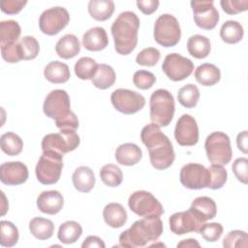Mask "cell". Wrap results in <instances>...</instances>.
Wrapping results in <instances>:
<instances>
[{
  "mask_svg": "<svg viewBox=\"0 0 248 248\" xmlns=\"http://www.w3.org/2000/svg\"><path fill=\"white\" fill-rule=\"evenodd\" d=\"M140 140L148 149L153 168L166 170L172 165L175 159L172 143L159 126L153 123L145 125L140 132Z\"/></svg>",
  "mask_w": 248,
  "mask_h": 248,
  "instance_id": "1",
  "label": "cell"
},
{
  "mask_svg": "<svg viewBox=\"0 0 248 248\" xmlns=\"http://www.w3.org/2000/svg\"><path fill=\"white\" fill-rule=\"evenodd\" d=\"M140 23L138 16L130 11L119 14L112 22L110 30L117 53L128 55L136 48Z\"/></svg>",
  "mask_w": 248,
  "mask_h": 248,
  "instance_id": "2",
  "label": "cell"
},
{
  "mask_svg": "<svg viewBox=\"0 0 248 248\" xmlns=\"http://www.w3.org/2000/svg\"><path fill=\"white\" fill-rule=\"evenodd\" d=\"M163 222L160 217H143L136 221L128 230L119 235L120 247H143L150 241L157 240L163 232Z\"/></svg>",
  "mask_w": 248,
  "mask_h": 248,
  "instance_id": "3",
  "label": "cell"
},
{
  "mask_svg": "<svg viewBox=\"0 0 248 248\" xmlns=\"http://www.w3.org/2000/svg\"><path fill=\"white\" fill-rule=\"evenodd\" d=\"M150 119L153 124L159 127L168 126L174 115L175 106L173 96L167 89H157L149 101Z\"/></svg>",
  "mask_w": 248,
  "mask_h": 248,
  "instance_id": "4",
  "label": "cell"
},
{
  "mask_svg": "<svg viewBox=\"0 0 248 248\" xmlns=\"http://www.w3.org/2000/svg\"><path fill=\"white\" fill-rule=\"evenodd\" d=\"M63 169V155L53 150H45L36 165V176L44 185L56 183Z\"/></svg>",
  "mask_w": 248,
  "mask_h": 248,
  "instance_id": "5",
  "label": "cell"
},
{
  "mask_svg": "<svg viewBox=\"0 0 248 248\" xmlns=\"http://www.w3.org/2000/svg\"><path fill=\"white\" fill-rule=\"evenodd\" d=\"M204 148L207 159L212 165L224 166L231 162L232 150L231 140L227 134L223 132H213L207 136Z\"/></svg>",
  "mask_w": 248,
  "mask_h": 248,
  "instance_id": "6",
  "label": "cell"
},
{
  "mask_svg": "<svg viewBox=\"0 0 248 248\" xmlns=\"http://www.w3.org/2000/svg\"><path fill=\"white\" fill-rule=\"evenodd\" d=\"M153 36L155 41L162 46H174L181 38V29L178 20L170 14L161 15L154 23Z\"/></svg>",
  "mask_w": 248,
  "mask_h": 248,
  "instance_id": "7",
  "label": "cell"
},
{
  "mask_svg": "<svg viewBox=\"0 0 248 248\" xmlns=\"http://www.w3.org/2000/svg\"><path fill=\"white\" fill-rule=\"evenodd\" d=\"M80 143L76 130L62 129L58 133L46 135L42 140V149L53 150L62 155L75 150Z\"/></svg>",
  "mask_w": 248,
  "mask_h": 248,
  "instance_id": "8",
  "label": "cell"
},
{
  "mask_svg": "<svg viewBox=\"0 0 248 248\" xmlns=\"http://www.w3.org/2000/svg\"><path fill=\"white\" fill-rule=\"evenodd\" d=\"M128 205L134 213L140 217H160L164 213L160 202L150 192L144 190L131 194Z\"/></svg>",
  "mask_w": 248,
  "mask_h": 248,
  "instance_id": "9",
  "label": "cell"
},
{
  "mask_svg": "<svg viewBox=\"0 0 248 248\" xmlns=\"http://www.w3.org/2000/svg\"><path fill=\"white\" fill-rule=\"evenodd\" d=\"M43 110L47 117L53 119L55 122L68 117L73 112L71 110L70 97L68 93L62 89L50 91L45 99Z\"/></svg>",
  "mask_w": 248,
  "mask_h": 248,
  "instance_id": "10",
  "label": "cell"
},
{
  "mask_svg": "<svg viewBox=\"0 0 248 248\" xmlns=\"http://www.w3.org/2000/svg\"><path fill=\"white\" fill-rule=\"evenodd\" d=\"M70 21V15L63 7L49 8L42 13L39 18L40 30L48 36L62 31Z\"/></svg>",
  "mask_w": 248,
  "mask_h": 248,
  "instance_id": "11",
  "label": "cell"
},
{
  "mask_svg": "<svg viewBox=\"0 0 248 248\" xmlns=\"http://www.w3.org/2000/svg\"><path fill=\"white\" fill-rule=\"evenodd\" d=\"M110 101L116 110L124 114H134L145 105L144 97L133 90L119 88L111 93Z\"/></svg>",
  "mask_w": 248,
  "mask_h": 248,
  "instance_id": "12",
  "label": "cell"
},
{
  "mask_svg": "<svg viewBox=\"0 0 248 248\" xmlns=\"http://www.w3.org/2000/svg\"><path fill=\"white\" fill-rule=\"evenodd\" d=\"M162 70L170 79L180 81L193 73L194 63L178 53H170L164 59Z\"/></svg>",
  "mask_w": 248,
  "mask_h": 248,
  "instance_id": "13",
  "label": "cell"
},
{
  "mask_svg": "<svg viewBox=\"0 0 248 248\" xmlns=\"http://www.w3.org/2000/svg\"><path fill=\"white\" fill-rule=\"evenodd\" d=\"M191 7L197 26L204 30L215 28L220 16L212 0H193Z\"/></svg>",
  "mask_w": 248,
  "mask_h": 248,
  "instance_id": "14",
  "label": "cell"
},
{
  "mask_svg": "<svg viewBox=\"0 0 248 248\" xmlns=\"http://www.w3.org/2000/svg\"><path fill=\"white\" fill-rule=\"evenodd\" d=\"M179 179L184 187L191 190L207 188L208 170L201 164L189 163L181 168Z\"/></svg>",
  "mask_w": 248,
  "mask_h": 248,
  "instance_id": "15",
  "label": "cell"
},
{
  "mask_svg": "<svg viewBox=\"0 0 248 248\" xmlns=\"http://www.w3.org/2000/svg\"><path fill=\"white\" fill-rule=\"evenodd\" d=\"M174 138L181 146H193L199 141V128L196 119L190 114L181 115L174 128Z\"/></svg>",
  "mask_w": 248,
  "mask_h": 248,
  "instance_id": "16",
  "label": "cell"
},
{
  "mask_svg": "<svg viewBox=\"0 0 248 248\" xmlns=\"http://www.w3.org/2000/svg\"><path fill=\"white\" fill-rule=\"evenodd\" d=\"M169 224L171 232L181 235L188 232H199L203 222L189 208L186 211L173 213L169 219Z\"/></svg>",
  "mask_w": 248,
  "mask_h": 248,
  "instance_id": "17",
  "label": "cell"
},
{
  "mask_svg": "<svg viewBox=\"0 0 248 248\" xmlns=\"http://www.w3.org/2000/svg\"><path fill=\"white\" fill-rule=\"evenodd\" d=\"M28 178V169L23 163L6 162L0 166V180L6 185H19Z\"/></svg>",
  "mask_w": 248,
  "mask_h": 248,
  "instance_id": "18",
  "label": "cell"
},
{
  "mask_svg": "<svg viewBox=\"0 0 248 248\" xmlns=\"http://www.w3.org/2000/svg\"><path fill=\"white\" fill-rule=\"evenodd\" d=\"M64 198L60 192L49 190L42 192L37 199V206L43 213L54 215L57 214L63 207Z\"/></svg>",
  "mask_w": 248,
  "mask_h": 248,
  "instance_id": "19",
  "label": "cell"
},
{
  "mask_svg": "<svg viewBox=\"0 0 248 248\" xmlns=\"http://www.w3.org/2000/svg\"><path fill=\"white\" fill-rule=\"evenodd\" d=\"M83 46L90 51H100L108 45V38L103 27L96 26L87 30L82 36Z\"/></svg>",
  "mask_w": 248,
  "mask_h": 248,
  "instance_id": "20",
  "label": "cell"
},
{
  "mask_svg": "<svg viewBox=\"0 0 248 248\" xmlns=\"http://www.w3.org/2000/svg\"><path fill=\"white\" fill-rule=\"evenodd\" d=\"M142 158L141 149L135 143L126 142L120 144L115 150V159L123 166H134Z\"/></svg>",
  "mask_w": 248,
  "mask_h": 248,
  "instance_id": "21",
  "label": "cell"
},
{
  "mask_svg": "<svg viewBox=\"0 0 248 248\" xmlns=\"http://www.w3.org/2000/svg\"><path fill=\"white\" fill-rule=\"evenodd\" d=\"M190 209L203 223L207 220L213 219L217 213V206L215 202L211 198L205 196L196 198L192 202Z\"/></svg>",
  "mask_w": 248,
  "mask_h": 248,
  "instance_id": "22",
  "label": "cell"
},
{
  "mask_svg": "<svg viewBox=\"0 0 248 248\" xmlns=\"http://www.w3.org/2000/svg\"><path fill=\"white\" fill-rule=\"evenodd\" d=\"M72 181L74 187L78 191L81 193H88L94 188L96 178L93 170L90 168L86 166H80L74 171L72 175Z\"/></svg>",
  "mask_w": 248,
  "mask_h": 248,
  "instance_id": "23",
  "label": "cell"
},
{
  "mask_svg": "<svg viewBox=\"0 0 248 248\" xmlns=\"http://www.w3.org/2000/svg\"><path fill=\"white\" fill-rule=\"evenodd\" d=\"M103 217L107 225L113 229L121 228L127 222V211L122 204L110 202L103 210Z\"/></svg>",
  "mask_w": 248,
  "mask_h": 248,
  "instance_id": "24",
  "label": "cell"
},
{
  "mask_svg": "<svg viewBox=\"0 0 248 248\" xmlns=\"http://www.w3.org/2000/svg\"><path fill=\"white\" fill-rule=\"evenodd\" d=\"M55 51L63 59L73 58L80 51L79 40L74 34H66L56 43Z\"/></svg>",
  "mask_w": 248,
  "mask_h": 248,
  "instance_id": "25",
  "label": "cell"
},
{
  "mask_svg": "<svg viewBox=\"0 0 248 248\" xmlns=\"http://www.w3.org/2000/svg\"><path fill=\"white\" fill-rule=\"evenodd\" d=\"M44 76L49 82L58 84L68 81L71 78V73L67 64L55 60L46 66Z\"/></svg>",
  "mask_w": 248,
  "mask_h": 248,
  "instance_id": "26",
  "label": "cell"
},
{
  "mask_svg": "<svg viewBox=\"0 0 248 248\" xmlns=\"http://www.w3.org/2000/svg\"><path fill=\"white\" fill-rule=\"evenodd\" d=\"M196 80L203 86H212L221 78L220 69L214 64L203 63L195 70Z\"/></svg>",
  "mask_w": 248,
  "mask_h": 248,
  "instance_id": "27",
  "label": "cell"
},
{
  "mask_svg": "<svg viewBox=\"0 0 248 248\" xmlns=\"http://www.w3.org/2000/svg\"><path fill=\"white\" fill-rule=\"evenodd\" d=\"M116 75L113 68L108 64H98L95 75L91 78L93 85L99 89H108L115 82Z\"/></svg>",
  "mask_w": 248,
  "mask_h": 248,
  "instance_id": "28",
  "label": "cell"
},
{
  "mask_svg": "<svg viewBox=\"0 0 248 248\" xmlns=\"http://www.w3.org/2000/svg\"><path fill=\"white\" fill-rule=\"evenodd\" d=\"M210 41L202 35H193L187 41V49L190 55L198 59H203L210 52Z\"/></svg>",
  "mask_w": 248,
  "mask_h": 248,
  "instance_id": "29",
  "label": "cell"
},
{
  "mask_svg": "<svg viewBox=\"0 0 248 248\" xmlns=\"http://www.w3.org/2000/svg\"><path fill=\"white\" fill-rule=\"evenodd\" d=\"M114 12V3L111 0H91L88 2V13L95 20L105 21Z\"/></svg>",
  "mask_w": 248,
  "mask_h": 248,
  "instance_id": "30",
  "label": "cell"
},
{
  "mask_svg": "<svg viewBox=\"0 0 248 248\" xmlns=\"http://www.w3.org/2000/svg\"><path fill=\"white\" fill-rule=\"evenodd\" d=\"M30 232L39 240H46L52 236L54 224L51 220L43 217H34L29 222Z\"/></svg>",
  "mask_w": 248,
  "mask_h": 248,
  "instance_id": "31",
  "label": "cell"
},
{
  "mask_svg": "<svg viewBox=\"0 0 248 248\" xmlns=\"http://www.w3.org/2000/svg\"><path fill=\"white\" fill-rule=\"evenodd\" d=\"M82 234L81 226L76 221H66L60 225L57 237L64 244L75 243Z\"/></svg>",
  "mask_w": 248,
  "mask_h": 248,
  "instance_id": "32",
  "label": "cell"
},
{
  "mask_svg": "<svg viewBox=\"0 0 248 248\" xmlns=\"http://www.w3.org/2000/svg\"><path fill=\"white\" fill-rule=\"evenodd\" d=\"M244 31L242 25L235 20H227L220 29V37L227 44H236L243 38Z\"/></svg>",
  "mask_w": 248,
  "mask_h": 248,
  "instance_id": "33",
  "label": "cell"
},
{
  "mask_svg": "<svg viewBox=\"0 0 248 248\" xmlns=\"http://www.w3.org/2000/svg\"><path fill=\"white\" fill-rule=\"evenodd\" d=\"M21 29L16 20L9 19L0 22V46L18 42Z\"/></svg>",
  "mask_w": 248,
  "mask_h": 248,
  "instance_id": "34",
  "label": "cell"
},
{
  "mask_svg": "<svg viewBox=\"0 0 248 248\" xmlns=\"http://www.w3.org/2000/svg\"><path fill=\"white\" fill-rule=\"evenodd\" d=\"M0 141L2 151L8 156H16L22 151L23 141L19 136L13 132L3 134Z\"/></svg>",
  "mask_w": 248,
  "mask_h": 248,
  "instance_id": "35",
  "label": "cell"
},
{
  "mask_svg": "<svg viewBox=\"0 0 248 248\" xmlns=\"http://www.w3.org/2000/svg\"><path fill=\"white\" fill-rule=\"evenodd\" d=\"M103 183L108 187H117L122 183L123 173L120 168L114 164H107L100 170Z\"/></svg>",
  "mask_w": 248,
  "mask_h": 248,
  "instance_id": "36",
  "label": "cell"
},
{
  "mask_svg": "<svg viewBox=\"0 0 248 248\" xmlns=\"http://www.w3.org/2000/svg\"><path fill=\"white\" fill-rule=\"evenodd\" d=\"M200 99L199 88L192 83L182 86L177 93V100L181 106L187 108H195Z\"/></svg>",
  "mask_w": 248,
  "mask_h": 248,
  "instance_id": "37",
  "label": "cell"
},
{
  "mask_svg": "<svg viewBox=\"0 0 248 248\" xmlns=\"http://www.w3.org/2000/svg\"><path fill=\"white\" fill-rule=\"evenodd\" d=\"M0 244L4 247L15 246L17 243L19 237L16 226L6 220H2L0 222Z\"/></svg>",
  "mask_w": 248,
  "mask_h": 248,
  "instance_id": "38",
  "label": "cell"
},
{
  "mask_svg": "<svg viewBox=\"0 0 248 248\" xmlns=\"http://www.w3.org/2000/svg\"><path fill=\"white\" fill-rule=\"evenodd\" d=\"M98 64L91 57H81L75 64V74L82 80L91 79L95 75Z\"/></svg>",
  "mask_w": 248,
  "mask_h": 248,
  "instance_id": "39",
  "label": "cell"
},
{
  "mask_svg": "<svg viewBox=\"0 0 248 248\" xmlns=\"http://www.w3.org/2000/svg\"><path fill=\"white\" fill-rule=\"evenodd\" d=\"M208 170V186L212 190L221 189L227 182L228 172L220 165H211L207 168Z\"/></svg>",
  "mask_w": 248,
  "mask_h": 248,
  "instance_id": "40",
  "label": "cell"
},
{
  "mask_svg": "<svg viewBox=\"0 0 248 248\" xmlns=\"http://www.w3.org/2000/svg\"><path fill=\"white\" fill-rule=\"evenodd\" d=\"M18 43L22 60H32L37 57L40 51V45L37 39L32 36H24Z\"/></svg>",
  "mask_w": 248,
  "mask_h": 248,
  "instance_id": "41",
  "label": "cell"
},
{
  "mask_svg": "<svg viewBox=\"0 0 248 248\" xmlns=\"http://www.w3.org/2000/svg\"><path fill=\"white\" fill-rule=\"evenodd\" d=\"M223 246L225 248H235L248 246V235L244 231L234 230L228 232V234L223 239Z\"/></svg>",
  "mask_w": 248,
  "mask_h": 248,
  "instance_id": "42",
  "label": "cell"
},
{
  "mask_svg": "<svg viewBox=\"0 0 248 248\" xmlns=\"http://www.w3.org/2000/svg\"><path fill=\"white\" fill-rule=\"evenodd\" d=\"M160 51L155 47H146L140 51L136 57V62L141 66L152 67L160 60Z\"/></svg>",
  "mask_w": 248,
  "mask_h": 248,
  "instance_id": "43",
  "label": "cell"
},
{
  "mask_svg": "<svg viewBox=\"0 0 248 248\" xmlns=\"http://www.w3.org/2000/svg\"><path fill=\"white\" fill-rule=\"evenodd\" d=\"M199 233L202 234L204 240L208 242H215L219 240L223 233V226L220 223H205L200 229Z\"/></svg>",
  "mask_w": 248,
  "mask_h": 248,
  "instance_id": "44",
  "label": "cell"
},
{
  "mask_svg": "<svg viewBox=\"0 0 248 248\" xmlns=\"http://www.w3.org/2000/svg\"><path fill=\"white\" fill-rule=\"evenodd\" d=\"M156 81V78L155 76L149 72V71H145V70H140L135 72L134 76H133V82L134 84L142 90H146L149 89L153 86V84Z\"/></svg>",
  "mask_w": 248,
  "mask_h": 248,
  "instance_id": "45",
  "label": "cell"
},
{
  "mask_svg": "<svg viewBox=\"0 0 248 248\" xmlns=\"http://www.w3.org/2000/svg\"><path fill=\"white\" fill-rule=\"evenodd\" d=\"M18 42L1 46V55H2V58L6 62H8V63H17L20 60H22Z\"/></svg>",
  "mask_w": 248,
  "mask_h": 248,
  "instance_id": "46",
  "label": "cell"
},
{
  "mask_svg": "<svg viewBox=\"0 0 248 248\" xmlns=\"http://www.w3.org/2000/svg\"><path fill=\"white\" fill-rule=\"evenodd\" d=\"M232 170L238 181L243 184L248 182V159L245 157H240L234 160L232 166Z\"/></svg>",
  "mask_w": 248,
  "mask_h": 248,
  "instance_id": "47",
  "label": "cell"
},
{
  "mask_svg": "<svg viewBox=\"0 0 248 248\" xmlns=\"http://www.w3.org/2000/svg\"><path fill=\"white\" fill-rule=\"evenodd\" d=\"M220 5L228 15H236L248 9V0H222Z\"/></svg>",
  "mask_w": 248,
  "mask_h": 248,
  "instance_id": "48",
  "label": "cell"
},
{
  "mask_svg": "<svg viewBox=\"0 0 248 248\" xmlns=\"http://www.w3.org/2000/svg\"><path fill=\"white\" fill-rule=\"evenodd\" d=\"M27 1L23 0H3L1 1V11L7 15H16L19 13Z\"/></svg>",
  "mask_w": 248,
  "mask_h": 248,
  "instance_id": "49",
  "label": "cell"
},
{
  "mask_svg": "<svg viewBox=\"0 0 248 248\" xmlns=\"http://www.w3.org/2000/svg\"><path fill=\"white\" fill-rule=\"evenodd\" d=\"M160 2L158 0H138L137 6L139 10L141 11L144 15L153 14L159 7Z\"/></svg>",
  "mask_w": 248,
  "mask_h": 248,
  "instance_id": "50",
  "label": "cell"
},
{
  "mask_svg": "<svg viewBox=\"0 0 248 248\" xmlns=\"http://www.w3.org/2000/svg\"><path fill=\"white\" fill-rule=\"evenodd\" d=\"M55 125L58 129H71V130H77L78 127V119L75 112H72L68 117L64 118L61 121L55 122Z\"/></svg>",
  "mask_w": 248,
  "mask_h": 248,
  "instance_id": "51",
  "label": "cell"
},
{
  "mask_svg": "<svg viewBox=\"0 0 248 248\" xmlns=\"http://www.w3.org/2000/svg\"><path fill=\"white\" fill-rule=\"evenodd\" d=\"M81 247L82 248H92V247L105 248L106 244L100 237L96 235H89L84 239V241L81 244Z\"/></svg>",
  "mask_w": 248,
  "mask_h": 248,
  "instance_id": "52",
  "label": "cell"
},
{
  "mask_svg": "<svg viewBox=\"0 0 248 248\" xmlns=\"http://www.w3.org/2000/svg\"><path fill=\"white\" fill-rule=\"evenodd\" d=\"M236 144L240 151H242L244 154L247 153V146H248V137H247V131H242L237 135L236 138Z\"/></svg>",
  "mask_w": 248,
  "mask_h": 248,
  "instance_id": "53",
  "label": "cell"
},
{
  "mask_svg": "<svg viewBox=\"0 0 248 248\" xmlns=\"http://www.w3.org/2000/svg\"><path fill=\"white\" fill-rule=\"evenodd\" d=\"M177 247H184V248L200 247V243L197 241V239L188 238V239H183L179 243H177Z\"/></svg>",
  "mask_w": 248,
  "mask_h": 248,
  "instance_id": "54",
  "label": "cell"
},
{
  "mask_svg": "<svg viewBox=\"0 0 248 248\" xmlns=\"http://www.w3.org/2000/svg\"><path fill=\"white\" fill-rule=\"evenodd\" d=\"M1 195H2V198H3V201H4V202H3V206H2V215H5L6 211L8 210V206H4V204L6 203V198H5L4 193H3V192H1Z\"/></svg>",
  "mask_w": 248,
  "mask_h": 248,
  "instance_id": "55",
  "label": "cell"
}]
</instances>
